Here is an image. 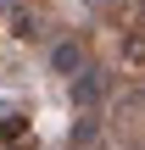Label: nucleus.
I'll return each instance as SVG.
<instances>
[{
	"label": "nucleus",
	"instance_id": "nucleus-6",
	"mask_svg": "<svg viewBox=\"0 0 145 150\" xmlns=\"http://www.w3.org/2000/svg\"><path fill=\"white\" fill-rule=\"evenodd\" d=\"M123 67H145V28L140 22L123 33Z\"/></svg>",
	"mask_w": 145,
	"mask_h": 150
},
{
	"label": "nucleus",
	"instance_id": "nucleus-7",
	"mask_svg": "<svg viewBox=\"0 0 145 150\" xmlns=\"http://www.w3.org/2000/svg\"><path fill=\"white\" fill-rule=\"evenodd\" d=\"M117 11H123V17H129V28H134V22H140V11H145V0H117Z\"/></svg>",
	"mask_w": 145,
	"mask_h": 150
},
{
	"label": "nucleus",
	"instance_id": "nucleus-8",
	"mask_svg": "<svg viewBox=\"0 0 145 150\" xmlns=\"http://www.w3.org/2000/svg\"><path fill=\"white\" fill-rule=\"evenodd\" d=\"M84 6H106V0H84Z\"/></svg>",
	"mask_w": 145,
	"mask_h": 150
},
{
	"label": "nucleus",
	"instance_id": "nucleus-2",
	"mask_svg": "<svg viewBox=\"0 0 145 150\" xmlns=\"http://www.w3.org/2000/svg\"><path fill=\"white\" fill-rule=\"evenodd\" d=\"M84 61H89V45H84L78 33H67V39H56V45H50V72H56V78H73Z\"/></svg>",
	"mask_w": 145,
	"mask_h": 150
},
{
	"label": "nucleus",
	"instance_id": "nucleus-5",
	"mask_svg": "<svg viewBox=\"0 0 145 150\" xmlns=\"http://www.w3.org/2000/svg\"><path fill=\"white\" fill-rule=\"evenodd\" d=\"M95 139H101V111H78V122H73V128H67V145H95Z\"/></svg>",
	"mask_w": 145,
	"mask_h": 150
},
{
	"label": "nucleus",
	"instance_id": "nucleus-4",
	"mask_svg": "<svg viewBox=\"0 0 145 150\" xmlns=\"http://www.w3.org/2000/svg\"><path fill=\"white\" fill-rule=\"evenodd\" d=\"M11 33H17L22 45H39V39H45V11H34V6L22 0V6L11 11Z\"/></svg>",
	"mask_w": 145,
	"mask_h": 150
},
{
	"label": "nucleus",
	"instance_id": "nucleus-3",
	"mask_svg": "<svg viewBox=\"0 0 145 150\" xmlns=\"http://www.w3.org/2000/svg\"><path fill=\"white\" fill-rule=\"evenodd\" d=\"M0 150H34V122H28V111H6L0 117Z\"/></svg>",
	"mask_w": 145,
	"mask_h": 150
},
{
	"label": "nucleus",
	"instance_id": "nucleus-1",
	"mask_svg": "<svg viewBox=\"0 0 145 150\" xmlns=\"http://www.w3.org/2000/svg\"><path fill=\"white\" fill-rule=\"evenodd\" d=\"M67 95H73L78 111H101V100L112 95V72H106L101 61H84V67L67 78Z\"/></svg>",
	"mask_w": 145,
	"mask_h": 150
}]
</instances>
